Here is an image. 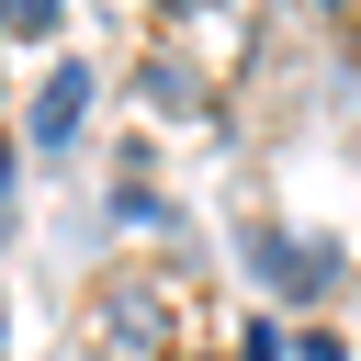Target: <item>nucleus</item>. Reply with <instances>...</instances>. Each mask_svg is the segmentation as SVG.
<instances>
[{
	"instance_id": "nucleus-1",
	"label": "nucleus",
	"mask_w": 361,
	"mask_h": 361,
	"mask_svg": "<svg viewBox=\"0 0 361 361\" xmlns=\"http://www.w3.org/2000/svg\"><path fill=\"white\" fill-rule=\"evenodd\" d=\"M248 259H259L282 293H327V282H338V259H327V248H305V237H282V226H259V237H248Z\"/></svg>"
},
{
	"instance_id": "nucleus-3",
	"label": "nucleus",
	"mask_w": 361,
	"mask_h": 361,
	"mask_svg": "<svg viewBox=\"0 0 361 361\" xmlns=\"http://www.w3.org/2000/svg\"><path fill=\"white\" fill-rule=\"evenodd\" d=\"M0 23H11V34H23V45H45V34H56V0H11V11H0Z\"/></svg>"
},
{
	"instance_id": "nucleus-2",
	"label": "nucleus",
	"mask_w": 361,
	"mask_h": 361,
	"mask_svg": "<svg viewBox=\"0 0 361 361\" xmlns=\"http://www.w3.org/2000/svg\"><path fill=\"white\" fill-rule=\"evenodd\" d=\"M79 102H90V68H68V56H56V68H45V90H34V113H23V124H34V147H68V135H79Z\"/></svg>"
}]
</instances>
